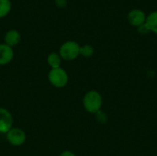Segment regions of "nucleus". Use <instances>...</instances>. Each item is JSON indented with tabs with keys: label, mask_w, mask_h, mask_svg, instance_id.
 Masks as SVG:
<instances>
[{
	"label": "nucleus",
	"mask_w": 157,
	"mask_h": 156,
	"mask_svg": "<svg viewBox=\"0 0 157 156\" xmlns=\"http://www.w3.org/2000/svg\"><path fill=\"white\" fill-rule=\"evenodd\" d=\"M83 104L85 109L87 112L96 114L101 110L103 105V97L99 92L96 90H90L85 95Z\"/></svg>",
	"instance_id": "1"
},
{
	"label": "nucleus",
	"mask_w": 157,
	"mask_h": 156,
	"mask_svg": "<svg viewBox=\"0 0 157 156\" xmlns=\"http://www.w3.org/2000/svg\"><path fill=\"white\" fill-rule=\"evenodd\" d=\"M145 25L148 28L149 31H152L157 35V11L151 13L149 16L146 17Z\"/></svg>",
	"instance_id": "9"
},
{
	"label": "nucleus",
	"mask_w": 157,
	"mask_h": 156,
	"mask_svg": "<svg viewBox=\"0 0 157 156\" xmlns=\"http://www.w3.org/2000/svg\"><path fill=\"white\" fill-rule=\"evenodd\" d=\"M80 54L84 57H91L94 54V48L91 45H84L80 47Z\"/></svg>",
	"instance_id": "12"
},
{
	"label": "nucleus",
	"mask_w": 157,
	"mask_h": 156,
	"mask_svg": "<svg viewBox=\"0 0 157 156\" xmlns=\"http://www.w3.org/2000/svg\"><path fill=\"white\" fill-rule=\"evenodd\" d=\"M138 31H139L140 34L145 35V34H147L149 32V29H148V28L146 27V25L144 23V25H141L140 27H138Z\"/></svg>",
	"instance_id": "14"
},
{
	"label": "nucleus",
	"mask_w": 157,
	"mask_h": 156,
	"mask_svg": "<svg viewBox=\"0 0 157 156\" xmlns=\"http://www.w3.org/2000/svg\"><path fill=\"white\" fill-rule=\"evenodd\" d=\"M11 10L10 0H0V18L8 15Z\"/></svg>",
	"instance_id": "11"
},
{
	"label": "nucleus",
	"mask_w": 157,
	"mask_h": 156,
	"mask_svg": "<svg viewBox=\"0 0 157 156\" xmlns=\"http://www.w3.org/2000/svg\"><path fill=\"white\" fill-rule=\"evenodd\" d=\"M13 118L9 111L0 108V132L7 133L12 127Z\"/></svg>",
	"instance_id": "4"
},
{
	"label": "nucleus",
	"mask_w": 157,
	"mask_h": 156,
	"mask_svg": "<svg viewBox=\"0 0 157 156\" xmlns=\"http://www.w3.org/2000/svg\"><path fill=\"white\" fill-rule=\"evenodd\" d=\"M60 156H75L72 152H70V151H65V152H63L62 154Z\"/></svg>",
	"instance_id": "15"
},
{
	"label": "nucleus",
	"mask_w": 157,
	"mask_h": 156,
	"mask_svg": "<svg viewBox=\"0 0 157 156\" xmlns=\"http://www.w3.org/2000/svg\"><path fill=\"white\" fill-rule=\"evenodd\" d=\"M47 61L49 65L52 66V69L59 68L61 65V56L56 52H52L51 54H49Z\"/></svg>",
	"instance_id": "10"
},
{
	"label": "nucleus",
	"mask_w": 157,
	"mask_h": 156,
	"mask_svg": "<svg viewBox=\"0 0 157 156\" xmlns=\"http://www.w3.org/2000/svg\"><path fill=\"white\" fill-rule=\"evenodd\" d=\"M96 115H97L98 120L100 121V122H102V123H104V122H106L108 120V116L102 110H99L98 112H97Z\"/></svg>",
	"instance_id": "13"
},
{
	"label": "nucleus",
	"mask_w": 157,
	"mask_h": 156,
	"mask_svg": "<svg viewBox=\"0 0 157 156\" xmlns=\"http://www.w3.org/2000/svg\"><path fill=\"white\" fill-rule=\"evenodd\" d=\"M80 55V45L74 41L69 40L64 42L60 48V56L63 60L73 61Z\"/></svg>",
	"instance_id": "2"
},
{
	"label": "nucleus",
	"mask_w": 157,
	"mask_h": 156,
	"mask_svg": "<svg viewBox=\"0 0 157 156\" xmlns=\"http://www.w3.org/2000/svg\"><path fill=\"white\" fill-rule=\"evenodd\" d=\"M6 139L8 143H10L12 145L19 146L22 143H24L26 140V136L23 131L20 129H11L6 133Z\"/></svg>",
	"instance_id": "5"
},
{
	"label": "nucleus",
	"mask_w": 157,
	"mask_h": 156,
	"mask_svg": "<svg viewBox=\"0 0 157 156\" xmlns=\"http://www.w3.org/2000/svg\"><path fill=\"white\" fill-rule=\"evenodd\" d=\"M49 81L55 87H63L68 82L67 73L60 67L52 69L49 73Z\"/></svg>",
	"instance_id": "3"
},
{
	"label": "nucleus",
	"mask_w": 157,
	"mask_h": 156,
	"mask_svg": "<svg viewBox=\"0 0 157 156\" xmlns=\"http://www.w3.org/2000/svg\"><path fill=\"white\" fill-rule=\"evenodd\" d=\"M14 56L12 48L6 44H0V65L8 63Z\"/></svg>",
	"instance_id": "7"
},
{
	"label": "nucleus",
	"mask_w": 157,
	"mask_h": 156,
	"mask_svg": "<svg viewBox=\"0 0 157 156\" xmlns=\"http://www.w3.org/2000/svg\"><path fill=\"white\" fill-rule=\"evenodd\" d=\"M20 34L18 31L15 30V29H11L9 31H7L5 35V42L6 45L12 47L17 45L19 41H20Z\"/></svg>",
	"instance_id": "8"
},
{
	"label": "nucleus",
	"mask_w": 157,
	"mask_h": 156,
	"mask_svg": "<svg viewBox=\"0 0 157 156\" xmlns=\"http://www.w3.org/2000/svg\"><path fill=\"white\" fill-rule=\"evenodd\" d=\"M128 20L131 25L134 27H140L146 21V16L144 11L140 9H133L128 15Z\"/></svg>",
	"instance_id": "6"
}]
</instances>
